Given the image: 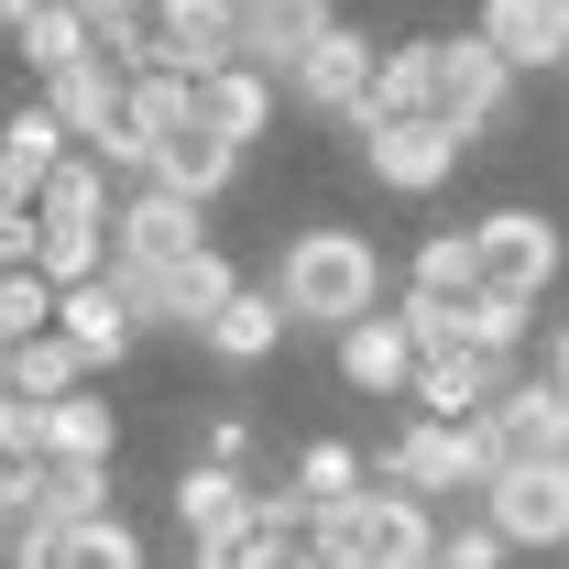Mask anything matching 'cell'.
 <instances>
[{
    "label": "cell",
    "mask_w": 569,
    "mask_h": 569,
    "mask_svg": "<svg viewBox=\"0 0 569 569\" xmlns=\"http://www.w3.org/2000/svg\"><path fill=\"white\" fill-rule=\"evenodd\" d=\"M383 284H395V274H383V252L361 241L351 219H307V230L274 252L284 318H296V329H329V340H340L351 318H372V307H383Z\"/></svg>",
    "instance_id": "obj_1"
},
{
    "label": "cell",
    "mask_w": 569,
    "mask_h": 569,
    "mask_svg": "<svg viewBox=\"0 0 569 569\" xmlns=\"http://www.w3.org/2000/svg\"><path fill=\"white\" fill-rule=\"evenodd\" d=\"M340 132H351V164L372 187H395V198H438L460 176V153H471L438 110H351Z\"/></svg>",
    "instance_id": "obj_2"
},
{
    "label": "cell",
    "mask_w": 569,
    "mask_h": 569,
    "mask_svg": "<svg viewBox=\"0 0 569 569\" xmlns=\"http://www.w3.org/2000/svg\"><path fill=\"white\" fill-rule=\"evenodd\" d=\"M372 482H417L427 503H482V482H493L482 417H406V438L372 449Z\"/></svg>",
    "instance_id": "obj_3"
},
{
    "label": "cell",
    "mask_w": 569,
    "mask_h": 569,
    "mask_svg": "<svg viewBox=\"0 0 569 569\" xmlns=\"http://www.w3.org/2000/svg\"><path fill=\"white\" fill-rule=\"evenodd\" d=\"M198 241H209V198H187L164 176H132L121 187V209H110V274H164Z\"/></svg>",
    "instance_id": "obj_4"
},
{
    "label": "cell",
    "mask_w": 569,
    "mask_h": 569,
    "mask_svg": "<svg viewBox=\"0 0 569 569\" xmlns=\"http://www.w3.org/2000/svg\"><path fill=\"white\" fill-rule=\"evenodd\" d=\"M438 121L471 142V153L515 121V67H503V44L482 22H471V33H438Z\"/></svg>",
    "instance_id": "obj_5"
},
{
    "label": "cell",
    "mask_w": 569,
    "mask_h": 569,
    "mask_svg": "<svg viewBox=\"0 0 569 569\" xmlns=\"http://www.w3.org/2000/svg\"><path fill=\"white\" fill-rule=\"evenodd\" d=\"M569 274V241L548 209H482L471 219V284H515V296H548V284Z\"/></svg>",
    "instance_id": "obj_6"
},
{
    "label": "cell",
    "mask_w": 569,
    "mask_h": 569,
    "mask_svg": "<svg viewBox=\"0 0 569 569\" xmlns=\"http://www.w3.org/2000/svg\"><path fill=\"white\" fill-rule=\"evenodd\" d=\"M482 515L515 537V559H569V460H503L482 482Z\"/></svg>",
    "instance_id": "obj_7"
},
{
    "label": "cell",
    "mask_w": 569,
    "mask_h": 569,
    "mask_svg": "<svg viewBox=\"0 0 569 569\" xmlns=\"http://www.w3.org/2000/svg\"><path fill=\"white\" fill-rule=\"evenodd\" d=\"M482 449L503 460H569V383L559 372H515L493 406H482Z\"/></svg>",
    "instance_id": "obj_8"
},
{
    "label": "cell",
    "mask_w": 569,
    "mask_h": 569,
    "mask_svg": "<svg viewBox=\"0 0 569 569\" xmlns=\"http://www.w3.org/2000/svg\"><path fill=\"white\" fill-rule=\"evenodd\" d=\"M121 284H132V318H142V329H187V340H198V329L219 318V296L241 284V263H230L219 241H198L187 263H164V274H121Z\"/></svg>",
    "instance_id": "obj_9"
},
{
    "label": "cell",
    "mask_w": 569,
    "mask_h": 569,
    "mask_svg": "<svg viewBox=\"0 0 569 569\" xmlns=\"http://www.w3.org/2000/svg\"><path fill=\"white\" fill-rule=\"evenodd\" d=\"M372 56H383V44H372L361 22H329V33H318V44L296 56V77H284V99H296L307 121H351L361 99H372Z\"/></svg>",
    "instance_id": "obj_10"
},
{
    "label": "cell",
    "mask_w": 569,
    "mask_h": 569,
    "mask_svg": "<svg viewBox=\"0 0 569 569\" xmlns=\"http://www.w3.org/2000/svg\"><path fill=\"white\" fill-rule=\"evenodd\" d=\"M56 329H67L77 351H88V372H110V361H121V351L142 340L132 284L110 274V263H99V274H77V284H56Z\"/></svg>",
    "instance_id": "obj_11"
},
{
    "label": "cell",
    "mask_w": 569,
    "mask_h": 569,
    "mask_svg": "<svg viewBox=\"0 0 569 569\" xmlns=\"http://www.w3.org/2000/svg\"><path fill=\"white\" fill-rule=\"evenodd\" d=\"M438 559V503L417 482H361V569H417Z\"/></svg>",
    "instance_id": "obj_12"
},
{
    "label": "cell",
    "mask_w": 569,
    "mask_h": 569,
    "mask_svg": "<svg viewBox=\"0 0 569 569\" xmlns=\"http://www.w3.org/2000/svg\"><path fill=\"white\" fill-rule=\"evenodd\" d=\"M198 121H209V132H230L241 153H252V142L284 121V77H274V67H252V56H230V67L198 77Z\"/></svg>",
    "instance_id": "obj_13"
},
{
    "label": "cell",
    "mask_w": 569,
    "mask_h": 569,
    "mask_svg": "<svg viewBox=\"0 0 569 569\" xmlns=\"http://www.w3.org/2000/svg\"><path fill=\"white\" fill-rule=\"evenodd\" d=\"M503 383H515V361H493V351H471V340H460V351H427V361H417L406 406H417V417H482Z\"/></svg>",
    "instance_id": "obj_14"
},
{
    "label": "cell",
    "mask_w": 569,
    "mask_h": 569,
    "mask_svg": "<svg viewBox=\"0 0 569 569\" xmlns=\"http://www.w3.org/2000/svg\"><path fill=\"white\" fill-rule=\"evenodd\" d=\"M284 329H296V318H284L274 284H230V296H219V318L198 329V351L230 361V372H252V361H274V351H284Z\"/></svg>",
    "instance_id": "obj_15"
},
{
    "label": "cell",
    "mask_w": 569,
    "mask_h": 569,
    "mask_svg": "<svg viewBox=\"0 0 569 569\" xmlns=\"http://www.w3.org/2000/svg\"><path fill=\"white\" fill-rule=\"evenodd\" d=\"M482 33L503 44V67H515V77L569 67V0H482Z\"/></svg>",
    "instance_id": "obj_16"
},
{
    "label": "cell",
    "mask_w": 569,
    "mask_h": 569,
    "mask_svg": "<svg viewBox=\"0 0 569 569\" xmlns=\"http://www.w3.org/2000/svg\"><path fill=\"white\" fill-rule=\"evenodd\" d=\"M340 383H351V395H406V383H417V340H406L395 307H372V318L340 329Z\"/></svg>",
    "instance_id": "obj_17"
},
{
    "label": "cell",
    "mask_w": 569,
    "mask_h": 569,
    "mask_svg": "<svg viewBox=\"0 0 569 569\" xmlns=\"http://www.w3.org/2000/svg\"><path fill=\"white\" fill-rule=\"evenodd\" d=\"M33 88H44V99H56V121H67V132L88 142V153H99V142L121 132V67H110V56H99V44H88V56H77V67H56V77H33Z\"/></svg>",
    "instance_id": "obj_18"
},
{
    "label": "cell",
    "mask_w": 569,
    "mask_h": 569,
    "mask_svg": "<svg viewBox=\"0 0 569 569\" xmlns=\"http://www.w3.org/2000/svg\"><path fill=\"white\" fill-rule=\"evenodd\" d=\"M142 176H164V187H187V198H230V187H241V142L230 132H209V121H187V132H164L153 142V164H142Z\"/></svg>",
    "instance_id": "obj_19"
},
{
    "label": "cell",
    "mask_w": 569,
    "mask_h": 569,
    "mask_svg": "<svg viewBox=\"0 0 569 569\" xmlns=\"http://www.w3.org/2000/svg\"><path fill=\"white\" fill-rule=\"evenodd\" d=\"M329 22H340L329 0H241V56L274 67V77H296V56H307Z\"/></svg>",
    "instance_id": "obj_20"
},
{
    "label": "cell",
    "mask_w": 569,
    "mask_h": 569,
    "mask_svg": "<svg viewBox=\"0 0 569 569\" xmlns=\"http://www.w3.org/2000/svg\"><path fill=\"white\" fill-rule=\"evenodd\" d=\"M176 526H187V548H198V537H219V526H241V515H252V471H230V460H209V449H198V460H187V471H176Z\"/></svg>",
    "instance_id": "obj_21"
},
{
    "label": "cell",
    "mask_w": 569,
    "mask_h": 569,
    "mask_svg": "<svg viewBox=\"0 0 569 569\" xmlns=\"http://www.w3.org/2000/svg\"><path fill=\"white\" fill-rule=\"evenodd\" d=\"M44 460H121V406L88 383L44 395Z\"/></svg>",
    "instance_id": "obj_22"
},
{
    "label": "cell",
    "mask_w": 569,
    "mask_h": 569,
    "mask_svg": "<svg viewBox=\"0 0 569 569\" xmlns=\"http://www.w3.org/2000/svg\"><path fill=\"white\" fill-rule=\"evenodd\" d=\"M33 209H44V219H88V230H110V209H121V198H110V164H99L88 142H67V153L44 164Z\"/></svg>",
    "instance_id": "obj_23"
},
{
    "label": "cell",
    "mask_w": 569,
    "mask_h": 569,
    "mask_svg": "<svg viewBox=\"0 0 569 569\" xmlns=\"http://www.w3.org/2000/svg\"><path fill=\"white\" fill-rule=\"evenodd\" d=\"M67 142H77V132L56 121V99L33 88L22 110H0V176H11V187H44V164H56Z\"/></svg>",
    "instance_id": "obj_24"
},
{
    "label": "cell",
    "mask_w": 569,
    "mask_h": 569,
    "mask_svg": "<svg viewBox=\"0 0 569 569\" xmlns=\"http://www.w3.org/2000/svg\"><path fill=\"white\" fill-rule=\"evenodd\" d=\"M99 33H88V11L77 0H33L22 22H11V56H22V77H56V67H77Z\"/></svg>",
    "instance_id": "obj_25"
},
{
    "label": "cell",
    "mask_w": 569,
    "mask_h": 569,
    "mask_svg": "<svg viewBox=\"0 0 569 569\" xmlns=\"http://www.w3.org/2000/svg\"><path fill=\"white\" fill-rule=\"evenodd\" d=\"M361 110H438V33H395L372 56V99Z\"/></svg>",
    "instance_id": "obj_26"
},
{
    "label": "cell",
    "mask_w": 569,
    "mask_h": 569,
    "mask_svg": "<svg viewBox=\"0 0 569 569\" xmlns=\"http://www.w3.org/2000/svg\"><path fill=\"white\" fill-rule=\"evenodd\" d=\"M121 121H132L142 142L187 132V121H198V77H187V67H132V77H121Z\"/></svg>",
    "instance_id": "obj_27"
},
{
    "label": "cell",
    "mask_w": 569,
    "mask_h": 569,
    "mask_svg": "<svg viewBox=\"0 0 569 569\" xmlns=\"http://www.w3.org/2000/svg\"><path fill=\"white\" fill-rule=\"evenodd\" d=\"M460 329H471V351L526 361V340H537V296H515V284H471V296H460Z\"/></svg>",
    "instance_id": "obj_28"
},
{
    "label": "cell",
    "mask_w": 569,
    "mask_h": 569,
    "mask_svg": "<svg viewBox=\"0 0 569 569\" xmlns=\"http://www.w3.org/2000/svg\"><path fill=\"white\" fill-rule=\"evenodd\" d=\"M67 383H88V351H77L67 329H33V340H11V395H67Z\"/></svg>",
    "instance_id": "obj_29"
},
{
    "label": "cell",
    "mask_w": 569,
    "mask_h": 569,
    "mask_svg": "<svg viewBox=\"0 0 569 569\" xmlns=\"http://www.w3.org/2000/svg\"><path fill=\"white\" fill-rule=\"evenodd\" d=\"M33 503L77 526V515H110V460H33Z\"/></svg>",
    "instance_id": "obj_30"
},
{
    "label": "cell",
    "mask_w": 569,
    "mask_h": 569,
    "mask_svg": "<svg viewBox=\"0 0 569 569\" xmlns=\"http://www.w3.org/2000/svg\"><path fill=\"white\" fill-rule=\"evenodd\" d=\"M284 482H296V493H307V503H340V493H361V482H372V460H361L351 438H307Z\"/></svg>",
    "instance_id": "obj_31"
},
{
    "label": "cell",
    "mask_w": 569,
    "mask_h": 569,
    "mask_svg": "<svg viewBox=\"0 0 569 569\" xmlns=\"http://www.w3.org/2000/svg\"><path fill=\"white\" fill-rule=\"evenodd\" d=\"M33 263H44L56 284H77V274H99V263H110V230H88V219H44V209H33Z\"/></svg>",
    "instance_id": "obj_32"
},
{
    "label": "cell",
    "mask_w": 569,
    "mask_h": 569,
    "mask_svg": "<svg viewBox=\"0 0 569 569\" xmlns=\"http://www.w3.org/2000/svg\"><path fill=\"white\" fill-rule=\"evenodd\" d=\"M56 329V274L44 263H0V340H33Z\"/></svg>",
    "instance_id": "obj_33"
},
{
    "label": "cell",
    "mask_w": 569,
    "mask_h": 569,
    "mask_svg": "<svg viewBox=\"0 0 569 569\" xmlns=\"http://www.w3.org/2000/svg\"><path fill=\"white\" fill-rule=\"evenodd\" d=\"M438 569H515V537L482 503H460V526H438Z\"/></svg>",
    "instance_id": "obj_34"
},
{
    "label": "cell",
    "mask_w": 569,
    "mask_h": 569,
    "mask_svg": "<svg viewBox=\"0 0 569 569\" xmlns=\"http://www.w3.org/2000/svg\"><path fill=\"white\" fill-rule=\"evenodd\" d=\"M395 318H406L417 361H427V351H460V340H471V329H460V296H438V284H406V296H395Z\"/></svg>",
    "instance_id": "obj_35"
},
{
    "label": "cell",
    "mask_w": 569,
    "mask_h": 569,
    "mask_svg": "<svg viewBox=\"0 0 569 569\" xmlns=\"http://www.w3.org/2000/svg\"><path fill=\"white\" fill-rule=\"evenodd\" d=\"M406 284L471 296V219H460V230H427V241H417V263H406Z\"/></svg>",
    "instance_id": "obj_36"
},
{
    "label": "cell",
    "mask_w": 569,
    "mask_h": 569,
    "mask_svg": "<svg viewBox=\"0 0 569 569\" xmlns=\"http://www.w3.org/2000/svg\"><path fill=\"white\" fill-rule=\"evenodd\" d=\"M33 460H44V406L0 395V471H33Z\"/></svg>",
    "instance_id": "obj_37"
},
{
    "label": "cell",
    "mask_w": 569,
    "mask_h": 569,
    "mask_svg": "<svg viewBox=\"0 0 569 569\" xmlns=\"http://www.w3.org/2000/svg\"><path fill=\"white\" fill-rule=\"evenodd\" d=\"M198 449H209V460H230V471H252V449H263V438H252V417H209V438H198Z\"/></svg>",
    "instance_id": "obj_38"
},
{
    "label": "cell",
    "mask_w": 569,
    "mask_h": 569,
    "mask_svg": "<svg viewBox=\"0 0 569 569\" xmlns=\"http://www.w3.org/2000/svg\"><path fill=\"white\" fill-rule=\"evenodd\" d=\"M284 569H351V559H340V548H318V537H296V548H284Z\"/></svg>",
    "instance_id": "obj_39"
},
{
    "label": "cell",
    "mask_w": 569,
    "mask_h": 569,
    "mask_svg": "<svg viewBox=\"0 0 569 569\" xmlns=\"http://www.w3.org/2000/svg\"><path fill=\"white\" fill-rule=\"evenodd\" d=\"M537 372H559V383H569V318L548 329V361H537Z\"/></svg>",
    "instance_id": "obj_40"
},
{
    "label": "cell",
    "mask_w": 569,
    "mask_h": 569,
    "mask_svg": "<svg viewBox=\"0 0 569 569\" xmlns=\"http://www.w3.org/2000/svg\"><path fill=\"white\" fill-rule=\"evenodd\" d=\"M22 11H33V0H0V33H11V22H22Z\"/></svg>",
    "instance_id": "obj_41"
},
{
    "label": "cell",
    "mask_w": 569,
    "mask_h": 569,
    "mask_svg": "<svg viewBox=\"0 0 569 569\" xmlns=\"http://www.w3.org/2000/svg\"><path fill=\"white\" fill-rule=\"evenodd\" d=\"M0 395H11V340H0Z\"/></svg>",
    "instance_id": "obj_42"
},
{
    "label": "cell",
    "mask_w": 569,
    "mask_h": 569,
    "mask_svg": "<svg viewBox=\"0 0 569 569\" xmlns=\"http://www.w3.org/2000/svg\"><path fill=\"white\" fill-rule=\"evenodd\" d=\"M417 569H438V559H417Z\"/></svg>",
    "instance_id": "obj_43"
}]
</instances>
